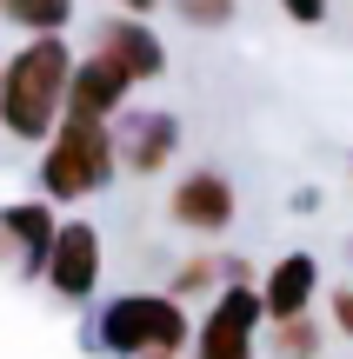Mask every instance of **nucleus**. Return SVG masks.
Returning <instances> with one entry per match:
<instances>
[{"mask_svg":"<svg viewBox=\"0 0 353 359\" xmlns=\"http://www.w3.org/2000/svg\"><path fill=\"white\" fill-rule=\"evenodd\" d=\"M100 346L120 359H160L187 346V306L173 293H127L100 313Z\"/></svg>","mask_w":353,"mask_h":359,"instance_id":"nucleus-3","label":"nucleus"},{"mask_svg":"<svg viewBox=\"0 0 353 359\" xmlns=\"http://www.w3.org/2000/svg\"><path fill=\"white\" fill-rule=\"evenodd\" d=\"M127 93H133V74L120 60H107L100 47L87 53V60L74 67V87H67V114L74 120H114L120 107H127Z\"/></svg>","mask_w":353,"mask_h":359,"instance_id":"nucleus-6","label":"nucleus"},{"mask_svg":"<svg viewBox=\"0 0 353 359\" xmlns=\"http://www.w3.org/2000/svg\"><path fill=\"white\" fill-rule=\"evenodd\" d=\"M274 359H320V326H314V313L274 326Z\"/></svg>","mask_w":353,"mask_h":359,"instance_id":"nucleus-14","label":"nucleus"},{"mask_svg":"<svg viewBox=\"0 0 353 359\" xmlns=\"http://www.w3.org/2000/svg\"><path fill=\"white\" fill-rule=\"evenodd\" d=\"M120 167V140L107 133V120H74L67 114L47 140V160H40V187L53 200H87L100 193Z\"/></svg>","mask_w":353,"mask_h":359,"instance_id":"nucleus-2","label":"nucleus"},{"mask_svg":"<svg viewBox=\"0 0 353 359\" xmlns=\"http://www.w3.org/2000/svg\"><path fill=\"white\" fill-rule=\"evenodd\" d=\"M47 286L60 299H93V286H100V233H93L87 219L60 226V240H53V253H47Z\"/></svg>","mask_w":353,"mask_h":359,"instance_id":"nucleus-5","label":"nucleus"},{"mask_svg":"<svg viewBox=\"0 0 353 359\" xmlns=\"http://www.w3.org/2000/svg\"><path fill=\"white\" fill-rule=\"evenodd\" d=\"M100 53L127 67L133 87L167 74V47H160V34H154V27H140V20H107V27H100Z\"/></svg>","mask_w":353,"mask_h":359,"instance_id":"nucleus-9","label":"nucleus"},{"mask_svg":"<svg viewBox=\"0 0 353 359\" xmlns=\"http://www.w3.org/2000/svg\"><path fill=\"white\" fill-rule=\"evenodd\" d=\"M280 13L300 20V27H320V20H327V0H280Z\"/></svg>","mask_w":353,"mask_h":359,"instance_id":"nucleus-16","label":"nucleus"},{"mask_svg":"<svg viewBox=\"0 0 353 359\" xmlns=\"http://www.w3.org/2000/svg\"><path fill=\"white\" fill-rule=\"evenodd\" d=\"M0 13L13 27H27V34H60L74 20V0H0Z\"/></svg>","mask_w":353,"mask_h":359,"instance_id":"nucleus-13","label":"nucleus"},{"mask_svg":"<svg viewBox=\"0 0 353 359\" xmlns=\"http://www.w3.org/2000/svg\"><path fill=\"white\" fill-rule=\"evenodd\" d=\"M314 299H320V259H314V253L274 259V273L260 280V306H267V320H274V326L314 313Z\"/></svg>","mask_w":353,"mask_h":359,"instance_id":"nucleus-8","label":"nucleus"},{"mask_svg":"<svg viewBox=\"0 0 353 359\" xmlns=\"http://www.w3.org/2000/svg\"><path fill=\"white\" fill-rule=\"evenodd\" d=\"M333 326H340V333L353 339V286H347V293H340V299H333Z\"/></svg>","mask_w":353,"mask_h":359,"instance_id":"nucleus-17","label":"nucleus"},{"mask_svg":"<svg viewBox=\"0 0 353 359\" xmlns=\"http://www.w3.org/2000/svg\"><path fill=\"white\" fill-rule=\"evenodd\" d=\"M160 359H180V353H160Z\"/></svg>","mask_w":353,"mask_h":359,"instance_id":"nucleus-19","label":"nucleus"},{"mask_svg":"<svg viewBox=\"0 0 353 359\" xmlns=\"http://www.w3.org/2000/svg\"><path fill=\"white\" fill-rule=\"evenodd\" d=\"M260 320H267V306H260V286H247V280H227L220 293H213V306H207V320H200V359H253L260 346Z\"/></svg>","mask_w":353,"mask_h":359,"instance_id":"nucleus-4","label":"nucleus"},{"mask_svg":"<svg viewBox=\"0 0 353 359\" xmlns=\"http://www.w3.org/2000/svg\"><path fill=\"white\" fill-rule=\"evenodd\" d=\"M0 74H7V67H0Z\"/></svg>","mask_w":353,"mask_h":359,"instance_id":"nucleus-20","label":"nucleus"},{"mask_svg":"<svg viewBox=\"0 0 353 359\" xmlns=\"http://www.w3.org/2000/svg\"><path fill=\"white\" fill-rule=\"evenodd\" d=\"M234 180L227 173H213V167H200V173H187L180 187H173V200H167V213L180 219L187 233H227L234 226Z\"/></svg>","mask_w":353,"mask_h":359,"instance_id":"nucleus-7","label":"nucleus"},{"mask_svg":"<svg viewBox=\"0 0 353 359\" xmlns=\"http://www.w3.org/2000/svg\"><path fill=\"white\" fill-rule=\"evenodd\" d=\"M74 53L60 34H34L0 74V120L13 140H53V127L67 120V87H74Z\"/></svg>","mask_w":353,"mask_h":359,"instance_id":"nucleus-1","label":"nucleus"},{"mask_svg":"<svg viewBox=\"0 0 353 359\" xmlns=\"http://www.w3.org/2000/svg\"><path fill=\"white\" fill-rule=\"evenodd\" d=\"M213 280H247V266H240V259H220V253H194L180 273H173L167 293H173V299H200Z\"/></svg>","mask_w":353,"mask_h":359,"instance_id":"nucleus-12","label":"nucleus"},{"mask_svg":"<svg viewBox=\"0 0 353 359\" xmlns=\"http://www.w3.org/2000/svg\"><path fill=\"white\" fill-rule=\"evenodd\" d=\"M180 7V20H194V27H227L234 20V0H173Z\"/></svg>","mask_w":353,"mask_h":359,"instance_id":"nucleus-15","label":"nucleus"},{"mask_svg":"<svg viewBox=\"0 0 353 359\" xmlns=\"http://www.w3.org/2000/svg\"><path fill=\"white\" fill-rule=\"evenodd\" d=\"M0 233L20 246L27 273H47V253H53V240H60V226H53L47 206H0Z\"/></svg>","mask_w":353,"mask_h":359,"instance_id":"nucleus-11","label":"nucleus"},{"mask_svg":"<svg viewBox=\"0 0 353 359\" xmlns=\"http://www.w3.org/2000/svg\"><path fill=\"white\" fill-rule=\"evenodd\" d=\"M120 7H133V13H147V7H160V0H120Z\"/></svg>","mask_w":353,"mask_h":359,"instance_id":"nucleus-18","label":"nucleus"},{"mask_svg":"<svg viewBox=\"0 0 353 359\" xmlns=\"http://www.w3.org/2000/svg\"><path fill=\"white\" fill-rule=\"evenodd\" d=\"M173 147H180V120L173 114H140L120 133V160H127L133 173H160L173 160Z\"/></svg>","mask_w":353,"mask_h":359,"instance_id":"nucleus-10","label":"nucleus"}]
</instances>
